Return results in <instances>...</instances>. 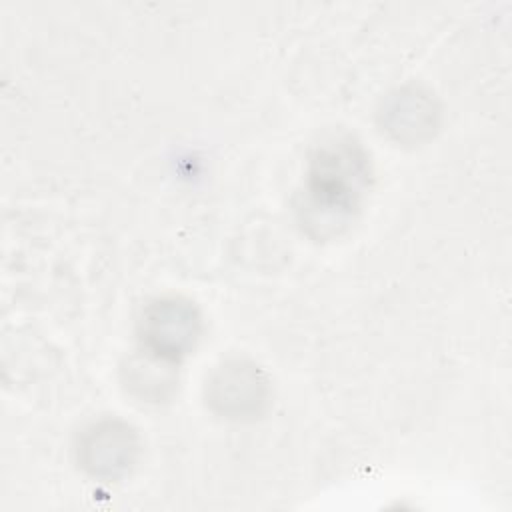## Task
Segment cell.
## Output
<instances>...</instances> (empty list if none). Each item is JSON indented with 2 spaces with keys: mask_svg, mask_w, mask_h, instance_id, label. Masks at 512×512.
Masks as SVG:
<instances>
[{
  "mask_svg": "<svg viewBox=\"0 0 512 512\" xmlns=\"http://www.w3.org/2000/svg\"><path fill=\"white\" fill-rule=\"evenodd\" d=\"M138 332L142 350L178 362L200 338V314L188 300L158 298L142 310Z\"/></svg>",
  "mask_w": 512,
  "mask_h": 512,
  "instance_id": "1",
  "label": "cell"
},
{
  "mask_svg": "<svg viewBox=\"0 0 512 512\" xmlns=\"http://www.w3.org/2000/svg\"><path fill=\"white\" fill-rule=\"evenodd\" d=\"M138 450V434L126 422L106 418L82 430L76 442V460L88 476L114 482L130 472Z\"/></svg>",
  "mask_w": 512,
  "mask_h": 512,
  "instance_id": "2",
  "label": "cell"
},
{
  "mask_svg": "<svg viewBox=\"0 0 512 512\" xmlns=\"http://www.w3.org/2000/svg\"><path fill=\"white\" fill-rule=\"evenodd\" d=\"M364 176V158L360 156L358 148L350 146V142H338L336 146L330 144L320 148L308 182L314 210L320 206H328L326 210L336 212L346 210L354 202Z\"/></svg>",
  "mask_w": 512,
  "mask_h": 512,
  "instance_id": "3",
  "label": "cell"
},
{
  "mask_svg": "<svg viewBox=\"0 0 512 512\" xmlns=\"http://www.w3.org/2000/svg\"><path fill=\"white\" fill-rule=\"evenodd\" d=\"M268 398L262 370L246 360H228L206 380V402L226 418L258 414Z\"/></svg>",
  "mask_w": 512,
  "mask_h": 512,
  "instance_id": "4",
  "label": "cell"
},
{
  "mask_svg": "<svg viewBox=\"0 0 512 512\" xmlns=\"http://www.w3.org/2000/svg\"><path fill=\"white\" fill-rule=\"evenodd\" d=\"M386 128L396 134V138H418V134L428 132L434 126L432 100L422 92H398L392 96L390 104L382 112Z\"/></svg>",
  "mask_w": 512,
  "mask_h": 512,
  "instance_id": "5",
  "label": "cell"
},
{
  "mask_svg": "<svg viewBox=\"0 0 512 512\" xmlns=\"http://www.w3.org/2000/svg\"><path fill=\"white\" fill-rule=\"evenodd\" d=\"M172 364L174 362L146 352L144 358H134L128 364V384L144 398H162L164 392L174 384Z\"/></svg>",
  "mask_w": 512,
  "mask_h": 512,
  "instance_id": "6",
  "label": "cell"
}]
</instances>
